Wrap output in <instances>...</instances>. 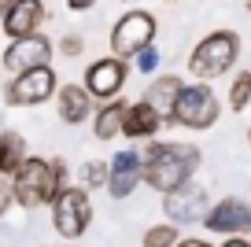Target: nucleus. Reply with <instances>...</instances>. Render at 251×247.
Segmentation results:
<instances>
[{"instance_id":"f257e3e1","label":"nucleus","mask_w":251,"mask_h":247,"mask_svg":"<svg viewBox=\"0 0 251 247\" xmlns=\"http://www.w3.org/2000/svg\"><path fill=\"white\" fill-rule=\"evenodd\" d=\"M203 151L188 140H148L141 148V166H144V185L151 192H174L196 177Z\"/></svg>"},{"instance_id":"f03ea898","label":"nucleus","mask_w":251,"mask_h":247,"mask_svg":"<svg viewBox=\"0 0 251 247\" xmlns=\"http://www.w3.org/2000/svg\"><path fill=\"white\" fill-rule=\"evenodd\" d=\"M8 181H11V199H15V207L19 210H37V207H48L63 188L71 185V166L63 159L26 155Z\"/></svg>"},{"instance_id":"7ed1b4c3","label":"nucleus","mask_w":251,"mask_h":247,"mask_svg":"<svg viewBox=\"0 0 251 247\" xmlns=\"http://www.w3.org/2000/svg\"><path fill=\"white\" fill-rule=\"evenodd\" d=\"M236 59H240V33L236 30H211L188 52V74L196 81H214V77L229 74L236 67Z\"/></svg>"},{"instance_id":"20e7f679","label":"nucleus","mask_w":251,"mask_h":247,"mask_svg":"<svg viewBox=\"0 0 251 247\" xmlns=\"http://www.w3.org/2000/svg\"><path fill=\"white\" fill-rule=\"evenodd\" d=\"M222 118V100L207 81H185L177 93V103H174V125L192 133L214 129Z\"/></svg>"},{"instance_id":"39448f33","label":"nucleus","mask_w":251,"mask_h":247,"mask_svg":"<svg viewBox=\"0 0 251 247\" xmlns=\"http://www.w3.org/2000/svg\"><path fill=\"white\" fill-rule=\"evenodd\" d=\"M48 214H52L55 236L74 244V240H81L89 232V225H93V196H89V188H81V185L71 181V185L48 203Z\"/></svg>"},{"instance_id":"423d86ee","label":"nucleus","mask_w":251,"mask_h":247,"mask_svg":"<svg viewBox=\"0 0 251 247\" xmlns=\"http://www.w3.org/2000/svg\"><path fill=\"white\" fill-rule=\"evenodd\" d=\"M155 33H159V23H155L151 11H144V8L126 11V15H118V23L111 26V55L133 59L141 48L155 45Z\"/></svg>"},{"instance_id":"0eeeda50","label":"nucleus","mask_w":251,"mask_h":247,"mask_svg":"<svg viewBox=\"0 0 251 247\" xmlns=\"http://www.w3.org/2000/svg\"><path fill=\"white\" fill-rule=\"evenodd\" d=\"M59 89V74L52 67H33L26 74L8 77L4 85V103L8 107H37V103H48Z\"/></svg>"},{"instance_id":"6e6552de","label":"nucleus","mask_w":251,"mask_h":247,"mask_svg":"<svg viewBox=\"0 0 251 247\" xmlns=\"http://www.w3.org/2000/svg\"><path fill=\"white\" fill-rule=\"evenodd\" d=\"M203 225L211 236H251V199H240V196H226V199L211 203L203 214Z\"/></svg>"},{"instance_id":"1a4fd4ad","label":"nucleus","mask_w":251,"mask_h":247,"mask_svg":"<svg viewBox=\"0 0 251 247\" xmlns=\"http://www.w3.org/2000/svg\"><path fill=\"white\" fill-rule=\"evenodd\" d=\"M126 81H129V63L118 59V55H103V59H93L85 67V93L93 96L96 103H107L115 96H122Z\"/></svg>"},{"instance_id":"9d476101","label":"nucleus","mask_w":251,"mask_h":247,"mask_svg":"<svg viewBox=\"0 0 251 247\" xmlns=\"http://www.w3.org/2000/svg\"><path fill=\"white\" fill-rule=\"evenodd\" d=\"M207 207H211V192H207L203 185H196V181H188V185L174 188V192L163 196V214L170 225H200L207 214Z\"/></svg>"},{"instance_id":"9b49d317","label":"nucleus","mask_w":251,"mask_h":247,"mask_svg":"<svg viewBox=\"0 0 251 247\" xmlns=\"http://www.w3.org/2000/svg\"><path fill=\"white\" fill-rule=\"evenodd\" d=\"M52 55H55V41H48L45 33H30V37H19L4 48L0 67L15 77V74H26L33 67H52Z\"/></svg>"},{"instance_id":"f8f14e48","label":"nucleus","mask_w":251,"mask_h":247,"mask_svg":"<svg viewBox=\"0 0 251 247\" xmlns=\"http://www.w3.org/2000/svg\"><path fill=\"white\" fill-rule=\"evenodd\" d=\"M144 185V166H141V148H122V151L111 155L107 162V188L111 199H129L137 188Z\"/></svg>"},{"instance_id":"ddd939ff","label":"nucleus","mask_w":251,"mask_h":247,"mask_svg":"<svg viewBox=\"0 0 251 247\" xmlns=\"http://www.w3.org/2000/svg\"><path fill=\"white\" fill-rule=\"evenodd\" d=\"M45 19H48L45 0H15L8 8V15L0 19V30L8 41H19V37H30V33H41Z\"/></svg>"},{"instance_id":"4468645a","label":"nucleus","mask_w":251,"mask_h":247,"mask_svg":"<svg viewBox=\"0 0 251 247\" xmlns=\"http://www.w3.org/2000/svg\"><path fill=\"white\" fill-rule=\"evenodd\" d=\"M52 100H55V115H59V122H67V125L89 122V118H93V111H96V100L85 93V85H78V81L59 85Z\"/></svg>"},{"instance_id":"2eb2a0df","label":"nucleus","mask_w":251,"mask_h":247,"mask_svg":"<svg viewBox=\"0 0 251 247\" xmlns=\"http://www.w3.org/2000/svg\"><path fill=\"white\" fill-rule=\"evenodd\" d=\"M181 85H185L181 74H159V77H151V85L144 89V96H141V100L163 118V125H174V103H177Z\"/></svg>"},{"instance_id":"dca6fc26","label":"nucleus","mask_w":251,"mask_h":247,"mask_svg":"<svg viewBox=\"0 0 251 247\" xmlns=\"http://www.w3.org/2000/svg\"><path fill=\"white\" fill-rule=\"evenodd\" d=\"M159 133H163V118L155 115V111L148 107V103H129L126 107V118H122V137H129V140H155Z\"/></svg>"},{"instance_id":"f3484780","label":"nucleus","mask_w":251,"mask_h":247,"mask_svg":"<svg viewBox=\"0 0 251 247\" xmlns=\"http://www.w3.org/2000/svg\"><path fill=\"white\" fill-rule=\"evenodd\" d=\"M126 107H129V100H122V96H115V100H107V103H96V111H93V137L103 140V144L115 140V137H122Z\"/></svg>"},{"instance_id":"a211bd4d","label":"nucleus","mask_w":251,"mask_h":247,"mask_svg":"<svg viewBox=\"0 0 251 247\" xmlns=\"http://www.w3.org/2000/svg\"><path fill=\"white\" fill-rule=\"evenodd\" d=\"M30 155V148H26V137L15 129H0V173L4 177H11V173L19 170V162Z\"/></svg>"},{"instance_id":"6ab92c4d","label":"nucleus","mask_w":251,"mask_h":247,"mask_svg":"<svg viewBox=\"0 0 251 247\" xmlns=\"http://www.w3.org/2000/svg\"><path fill=\"white\" fill-rule=\"evenodd\" d=\"M226 103H229V111H233V115H240V111L251 107V70H240V74L229 81Z\"/></svg>"},{"instance_id":"aec40b11","label":"nucleus","mask_w":251,"mask_h":247,"mask_svg":"<svg viewBox=\"0 0 251 247\" xmlns=\"http://www.w3.org/2000/svg\"><path fill=\"white\" fill-rule=\"evenodd\" d=\"M181 240V229L170 222H155L141 232V247H174Z\"/></svg>"},{"instance_id":"412c9836","label":"nucleus","mask_w":251,"mask_h":247,"mask_svg":"<svg viewBox=\"0 0 251 247\" xmlns=\"http://www.w3.org/2000/svg\"><path fill=\"white\" fill-rule=\"evenodd\" d=\"M103 181H107V159H89L81 162V170H78V185L81 188H103Z\"/></svg>"},{"instance_id":"4be33fe9","label":"nucleus","mask_w":251,"mask_h":247,"mask_svg":"<svg viewBox=\"0 0 251 247\" xmlns=\"http://www.w3.org/2000/svg\"><path fill=\"white\" fill-rule=\"evenodd\" d=\"M159 63H163V55H159V48H155V45L141 48V52L133 55V67H137V74H155V70H159Z\"/></svg>"},{"instance_id":"5701e85b","label":"nucleus","mask_w":251,"mask_h":247,"mask_svg":"<svg viewBox=\"0 0 251 247\" xmlns=\"http://www.w3.org/2000/svg\"><path fill=\"white\" fill-rule=\"evenodd\" d=\"M55 52L67 55V59H78V55L85 52V37H81V33H63V37L55 41Z\"/></svg>"},{"instance_id":"b1692460","label":"nucleus","mask_w":251,"mask_h":247,"mask_svg":"<svg viewBox=\"0 0 251 247\" xmlns=\"http://www.w3.org/2000/svg\"><path fill=\"white\" fill-rule=\"evenodd\" d=\"M11 207H15V199H11V181L4 177V173H0V218L8 214Z\"/></svg>"},{"instance_id":"393cba45","label":"nucleus","mask_w":251,"mask_h":247,"mask_svg":"<svg viewBox=\"0 0 251 247\" xmlns=\"http://www.w3.org/2000/svg\"><path fill=\"white\" fill-rule=\"evenodd\" d=\"M174 247H218V244H211L207 236H181Z\"/></svg>"},{"instance_id":"a878e982","label":"nucleus","mask_w":251,"mask_h":247,"mask_svg":"<svg viewBox=\"0 0 251 247\" xmlns=\"http://www.w3.org/2000/svg\"><path fill=\"white\" fill-rule=\"evenodd\" d=\"M218 247H251V240L248 236H226Z\"/></svg>"},{"instance_id":"bb28decb","label":"nucleus","mask_w":251,"mask_h":247,"mask_svg":"<svg viewBox=\"0 0 251 247\" xmlns=\"http://www.w3.org/2000/svg\"><path fill=\"white\" fill-rule=\"evenodd\" d=\"M93 4H96V0H67V8H71V11H89Z\"/></svg>"},{"instance_id":"cd10ccee","label":"nucleus","mask_w":251,"mask_h":247,"mask_svg":"<svg viewBox=\"0 0 251 247\" xmlns=\"http://www.w3.org/2000/svg\"><path fill=\"white\" fill-rule=\"evenodd\" d=\"M11 4H15V0H0V19L8 15V8H11Z\"/></svg>"},{"instance_id":"c85d7f7f","label":"nucleus","mask_w":251,"mask_h":247,"mask_svg":"<svg viewBox=\"0 0 251 247\" xmlns=\"http://www.w3.org/2000/svg\"><path fill=\"white\" fill-rule=\"evenodd\" d=\"M244 4H248V15H251V0H244Z\"/></svg>"},{"instance_id":"c756f323","label":"nucleus","mask_w":251,"mask_h":247,"mask_svg":"<svg viewBox=\"0 0 251 247\" xmlns=\"http://www.w3.org/2000/svg\"><path fill=\"white\" fill-rule=\"evenodd\" d=\"M248 144H251V125H248Z\"/></svg>"},{"instance_id":"7c9ffc66","label":"nucleus","mask_w":251,"mask_h":247,"mask_svg":"<svg viewBox=\"0 0 251 247\" xmlns=\"http://www.w3.org/2000/svg\"><path fill=\"white\" fill-rule=\"evenodd\" d=\"M163 4H177V0H163Z\"/></svg>"},{"instance_id":"2f4dec72","label":"nucleus","mask_w":251,"mask_h":247,"mask_svg":"<svg viewBox=\"0 0 251 247\" xmlns=\"http://www.w3.org/2000/svg\"><path fill=\"white\" fill-rule=\"evenodd\" d=\"M59 247H71V244H59Z\"/></svg>"}]
</instances>
